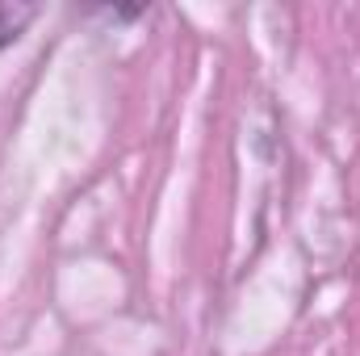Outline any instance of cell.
Listing matches in <instances>:
<instances>
[{"mask_svg": "<svg viewBox=\"0 0 360 356\" xmlns=\"http://www.w3.org/2000/svg\"><path fill=\"white\" fill-rule=\"evenodd\" d=\"M38 17V4H21V0H0V51L4 46H13L25 30H30V21Z\"/></svg>", "mask_w": 360, "mask_h": 356, "instance_id": "1", "label": "cell"}]
</instances>
